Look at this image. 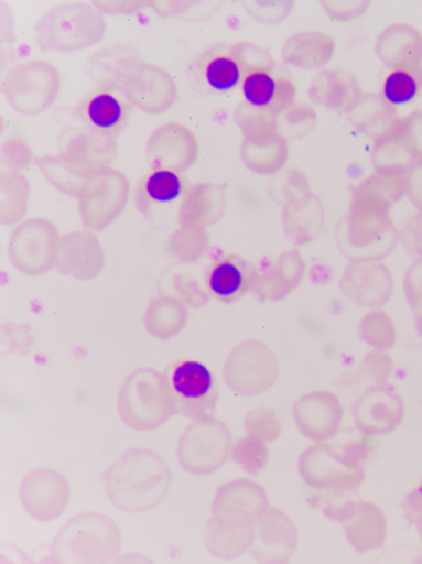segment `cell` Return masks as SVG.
<instances>
[{
	"label": "cell",
	"instance_id": "34",
	"mask_svg": "<svg viewBox=\"0 0 422 564\" xmlns=\"http://www.w3.org/2000/svg\"><path fill=\"white\" fill-rule=\"evenodd\" d=\"M336 50L338 44L333 34L317 29H304L293 32L290 39L285 40L282 45V58L295 68L322 72L333 63Z\"/></svg>",
	"mask_w": 422,
	"mask_h": 564
},
{
	"label": "cell",
	"instance_id": "19",
	"mask_svg": "<svg viewBox=\"0 0 422 564\" xmlns=\"http://www.w3.org/2000/svg\"><path fill=\"white\" fill-rule=\"evenodd\" d=\"M242 106L256 113L282 117L285 109L296 101V85L285 72L271 63L256 64L240 87Z\"/></svg>",
	"mask_w": 422,
	"mask_h": 564
},
{
	"label": "cell",
	"instance_id": "39",
	"mask_svg": "<svg viewBox=\"0 0 422 564\" xmlns=\"http://www.w3.org/2000/svg\"><path fill=\"white\" fill-rule=\"evenodd\" d=\"M31 202V182L20 171H2L0 175V218L2 224L15 226L25 220Z\"/></svg>",
	"mask_w": 422,
	"mask_h": 564
},
{
	"label": "cell",
	"instance_id": "38",
	"mask_svg": "<svg viewBox=\"0 0 422 564\" xmlns=\"http://www.w3.org/2000/svg\"><path fill=\"white\" fill-rule=\"evenodd\" d=\"M378 96L394 109L415 104L422 96V66L389 69L379 85Z\"/></svg>",
	"mask_w": 422,
	"mask_h": 564
},
{
	"label": "cell",
	"instance_id": "53",
	"mask_svg": "<svg viewBox=\"0 0 422 564\" xmlns=\"http://www.w3.org/2000/svg\"><path fill=\"white\" fill-rule=\"evenodd\" d=\"M405 516L413 521L415 525L422 523V480L416 484L415 488L411 489L408 497H405Z\"/></svg>",
	"mask_w": 422,
	"mask_h": 564
},
{
	"label": "cell",
	"instance_id": "18",
	"mask_svg": "<svg viewBox=\"0 0 422 564\" xmlns=\"http://www.w3.org/2000/svg\"><path fill=\"white\" fill-rule=\"evenodd\" d=\"M296 430L314 443H327L340 433L346 408L340 395L328 389L310 390L291 409Z\"/></svg>",
	"mask_w": 422,
	"mask_h": 564
},
{
	"label": "cell",
	"instance_id": "23",
	"mask_svg": "<svg viewBox=\"0 0 422 564\" xmlns=\"http://www.w3.org/2000/svg\"><path fill=\"white\" fill-rule=\"evenodd\" d=\"M340 285L351 301L374 310L391 301L394 276L379 258H355L342 272Z\"/></svg>",
	"mask_w": 422,
	"mask_h": 564
},
{
	"label": "cell",
	"instance_id": "14",
	"mask_svg": "<svg viewBox=\"0 0 422 564\" xmlns=\"http://www.w3.org/2000/svg\"><path fill=\"white\" fill-rule=\"evenodd\" d=\"M132 195L127 173L113 165L90 178L79 195V218L85 229L104 231L119 220Z\"/></svg>",
	"mask_w": 422,
	"mask_h": 564
},
{
	"label": "cell",
	"instance_id": "30",
	"mask_svg": "<svg viewBox=\"0 0 422 564\" xmlns=\"http://www.w3.org/2000/svg\"><path fill=\"white\" fill-rule=\"evenodd\" d=\"M309 95L314 104L331 111L351 115L365 100L366 93L354 74L340 68H325L310 82Z\"/></svg>",
	"mask_w": 422,
	"mask_h": 564
},
{
	"label": "cell",
	"instance_id": "4",
	"mask_svg": "<svg viewBox=\"0 0 422 564\" xmlns=\"http://www.w3.org/2000/svg\"><path fill=\"white\" fill-rule=\"evenodd\" d=\"M389 195L365 178L354 189L344 221V240L357 258H378L394 235V216Z\"/></svg>",
	"mask_w": 422,
	"mask_h": 564
},
{
	"label": "cell",
	"instance_id": "7",
	"mask_svg": "<svg viewBox=\"0 0 422 564\" xmlns=\"http://www.w3.org/2000/svg\"><path fill=\"white\" fill-rule=\"evenodd\" d=\"M237 124L242 132L240 160L259 176H274L290 162V139L280 119L256 113L248 107L237 109Z\"/></svg>",
	"mask_w": 422,
	"mask_h": 564
},
{
	"label": "cell",
	"instance_id": "15",
	"mask_svg": "<svg viewBox=\"0 0 422 564\" xmlns=\"http://www.w3.org/2000/svg\"><path fill=\"white\" fill-rule=\"evenodd\" d=\"M177 413L190 419L213 414L218 402V379L207 364L197 358H181L165 371Z\"/></svg>",
	"mask_w": 422,
	"mask_h": 564
},
{
	"label": "cell",
	"instance_id": "32",
	"mask_svg": "<svg viewBox=\"0 0 422 564\" xmlns=\"http://www.w3.org/2000/svg\"><path fill=\"white\" fill-rule=\"evenodd\" d=\"M192 182L183 171L152 167L133 189V205L141 213H152L160 207L181 203Z\"/></svg>",
	"mask_w": 422,
	"mask_h": 564
},
{
	"label": "cell",
	"instance_id": "50",
	"mask_svg": "<svg viewBox=\"0 0 422 564\" xmlns=\"http://www.w3.org/2000/svg\"><path fill=\"white\" fill-rule=\"evenodd\" d=\"M368 376L374 377V381H387L394 371V360L391 355L385 351H370L365 362Z\"/></svg>",
	"mask_w": 422,
	"mask_h": 564
},
{
	"label": "cell",
	"instance_id": "45",
	"mask_svg": "<svg viewBox=\"0 0 422 564\" xmlns=\"http://www.w3.org/2000/svg\"><path fill=\"white\" fill-rule=\"evenodd\" d=\"M2 160H4V167L8 171L23 173L31 167L32 163L36 162V156L32 152L31 144L26 143L20 133H12L2 143Z\"/></svg>",
	"mask_w": 422,
	"mask_h": 564
},
{
	"label": "cell",
	"instance_id": "52",
	"mask_svg": "<svg viewBox=\"0 0 422 564\" xmlns=\"http://www.w3.org/2000/svg\"><path fill=\"white\" fill-rule=\"evenodd\" d=\"M408 195H410L411 202L422 210V160L413 163L408 173Z\"/></svg>",
	"mask_w": 422,
	"mask_h": 564
},
{
	"label": "cell",
	"instance_id": "46",
	"mask_svg": "<svg viewBox=\"0 0 422 564\" xmlns=\"http://www.w3.org/2000/svg\"><path fill=\"white\" fill-rule=\"evenodd\" d=\"M173 295L178 296L181 301L190 307H202L207 304L208 295L205 283L197 282L196 278L186 276V274H173L170 276V288L165 289Z\"/></svg>",
	"mask_w": 422,
	"mask_h": 564
},
{
	"label": "cell",
	"instance_id": "26",
	"mask_svg": "<svg viewBox=\"0 0 422 564\" xmlns=\"http://www.w3.org/2000/svg\"><path fill=\"white\" fill-rule=\"evenodd\" d=\"M108 256L95 231L79 229L66 232L58 251L57 269L76 280H95L106 269Z\"/></svg>",
	"mask_w": 422,
	"mask_h": 564
},
{
	"label": "cell",
	"instance_id": "9",
	"mask_svg": "<svg viewBox=\"0 0 422 564\" xmlns=\"http://www.w3.org/2000/svg\"><path fill=\"white\" fill-rule=\"evenodd\" d=\"M231 448L234 435L226 422L213 414L194 416L178 437L177 459L190 475L207 477L231 459Z\"/></svg>",
	"mask_w": 422,
	"mask_h": 564
},
{
	"label": "cell",
	"instance_id": "35",
	"mask_svg": "<svg viewBox=\"0 0 422 564\" xmlns=\"http://www.w3.org/2000/svg\"><path fill=\"white\" fill-rule=\"evenodd\" d=\"M226 207V195L213 182H192L178 203V226L208 229Z\"/></svg>",
	"mask_w": 422,
	"mask_h": 564
},
{
	"label": "cell",
	"instance_id": "11",
	"mask_svg": "<svg viewBox=\"0 0 422 564\" xmlns=\"http://www.w3.org/2000/svg\"><path fill=\"white\" fill-rule=\"evenodd\" d=\"M63 88V77L55 64L44 58H31L8 69L2 82V95L8 104L23 115L44 113Z\"/></svg>",
	"mask_w": 422,
	"mask_h": 564
},
{
	"label": "cell",
	"instance_id": "48",
	"mask_svg": "<svg viewBox=\"0 0 422 564\" xmlns=\"http://www.w3.org/2000/svg\"><path fill=\"white\" fill-rule=\"evenodd\" d=\"M322 7L325 8L331 20L351 21L366 15V12L372 8V2H368V0H327V2H323Z\"/></svg>",
	"mask_w": 422,
	"mask_h": 564
},
{
	"label": "cell",
	"instance_id": "37",
	"mask_svg": "<svg viewBox=\"0 0 422 564\" xmlns=\"http://www.w3.org/2000/svg\"><path fill=\"white\" fill-rule=\"evenodd\" d=\"M349 117L354 119L359 132L372 139L374 143L389 135L402 120L398 109L387 106L378 95H366Z\"/></svg>",
	"mask_w": 422,
	"mask_h": 564
},
{
	"label": "cell",
	"instance_id": "22",
	"mask_svg": "<svg viewBox=\"0 0 422 564\" xmlns=\"http://www.w3.org/2000/svg\"><path fill=\"white\" fill-rule=\"evenodd\" d=\"M145 149L151 167L186 173L199 158V139L188 126L171 120L152 130Z\"/></svg>",
	"mask_w": 422,
	"mask_h": 564
},
{
	"label": "cell",
	"instance_id": "36",
	"mask_svg": "<svg viewBox=\"0 0 422 564\" xmlns=\"http://www.w3.org/2000/svg\"><path fill=\"white\" fill-rule=\"evenodd\" d=\"M188 321L190 306H186L178 296L165 289L151 296V301L147 302L145 312H143V325H145L147 333L162 341L177 338L178 334L184 333Z\"/></svg>",
	"mask_w": 422,
	"mask_h": 564
},
{
	"label": "cell",
	"instance_id": "2",
	"mask_svg": "<svg viewBox=\"0 0 422 564\" xmlns=\"http://www.w3.org/2000/svg\"><path fill=\"white\" fill-rule=\"evenodd\" d=\"M171 486V467L158 452L132 446L104 470V489L115 507L143 512L164 501Z\"/></svg>",
	"mask_w": 422,
	"mask_h": 564
},
{
	"label": "cell",
	"instance_id": "51",
	"mask_svg": "<svg viewBox=\"0 0 422 564\" xmlns=\"http://www.w3.org/2000/svg\"><path fill=\"white\" fill-rule=\"evenodd\" d=\"M96 8L101 13H127L136 15L143 8L151 7V2H136V0H125V2H95Z\"/></svg>",
	"mask_w": 422,
	"mask_h": 564
},
{
	"label": "cell",
	"instance_id": "28",
	"mask_svg": "<svg viewBox=\"0 0 422 564\" xmlns=\"http://www.w3.org/2000/svg\"><path fill=\"white\" fill-rule=\"evenodd\" d=\"M306 276V259L299 250H285L258 269L253 293L266 302L290 299Z\"/></svg>",
	"mask_w": 422,
	"mask_h": 564
},
{
	"label": "cell",
	"instance_id": "25",
	"mask_svg": "<svg viewBox=\"0 0 422 564\" xmlns=\"http://www.w3.org/2000/svg\"><path fill=\"white\" fill-rule=\"evenodd\" d=\"M355 416L363 432L374 437L387 435L394 432L405 419V403L394 387L387 381H376L360 394Z\"/></svg>",
	"mask_w": 422,
	"mask_h": 564
},
{
	"label": "cell",
	"instance_id": "21",
	"mask_svg": "<svg viewBox=\"0 0 422 564\" xmlns=\"http://www.w3.org/2000/svg\"><path fill=\"white\" fill-rule=\"evenodd\" d=\"M21 505L34 520L53 521L64 514L69 502L68 478L51 467L26 473L20 486Z\"/></svg>",
	"mask_w": 422,
	"mask_h": 564
},
{
	"label": "cell",
	"instance_id": "17",
	"mask_svg": "<svg viewBox=\"0 0 422 564\" xmlns=\"http://www.w3.org/2000/svg\"><path fill=\"white\" fill-rule=\"evenodd\" d=\"M248 44H224L210 47L196 57V76L203 87L215 95H229L242 87L245 77L256 64Z\"/></svg>",
	"mask_w": 422,
	"mask_h": 564
},
{
	"label": "cell",
	"instance_id": "31",
	"mask_svg": "<svg viewBox=\"0 0 422 564\" xmlns=\"http://www.w3.org/2000/svg\"><path fill=\"white\" fill-rule=\"evenodd\" d=\"M296 542L299 531L293 520L271 505L253 525L250 550L267 561H285L295 552Z\"/></svg>",
	"mask_w": 422,
	"mask_h": 564
},
{
	"label": "cell",
	"instance_id": "27",
	"mask_svg": "<svg viewBox=\"0 0 422 564\" xmlns=\"http://www.w3.org/2000/svg\"><path fill=\"white\" fill-rule=\"evenodd\" d=\"M258 269L235 253L221 256L205 270V288L210 299L234 304L252 293Z\"/></svg>",
	"mask_w": 422,
	"mask_h": 564
},
{
	"label": "cell",
	"instance_id": "3",
	"mask_svg": "<svg viewBox=\"0 0 422 564\" xmlns=\"http://www.w3.org/2000/svg\"><path fill=\"white\" fill-rule=\"evenodd\" d=\"M117 154V139L85 128L69 138L57 154L40 158L45 178L64 194L79 197L93 176L108 170Z\"/></svg>",
	"mask_w": 422,
	"mask_h": 564
},
{
	"label": "cell",
	"instance_id": "44",
	"mask_svg": "<svg viewBox=\"0 0 422 564\" xmlns=\"http://www.w3.org/2000/svg\"><path fill=\"white\" fill-rule=\"evenodd\" d=\"M246 433H252L259 440L274 443L282 433V419L271 408H258L246 414Z\"/></svg>",
	"mask_w": 422,
	"mask_h": 564
},
{
	"label": "cell",
	"instance_id": "1",
	"mask_svg": "<svg viewBox=\"0 0 422 564\" xmlns=\"http://www.w3.org/2000/svg\"><path fill=\"white\" fill-rule=\"evenodd\" d=\"M96 61L101 85L119 90L132 106L145 113L170 111L178 100V85L167 69L147 63L133 51L113 47Z\"/></svg>",
	"mask_w": 422,
	"mask_h": 564
},
{
	"label": "cell",
	"instance_id": "13",
	"mask_svg": "<svg viewBox=\"0 0 422 564\" xmlns=\"http://www.w3.org/2000/svg\"><path fill=\"white\" fill-rule=\"evenodd\" d=\"M278 373L277 352L263 339H245L235 345L224 364L226 383L242 395H258L271 390Z\"/></svg>",
	"mask_w": 422,
	"mask_h": 564
},
{
	"label": "cell",
	"instance_id": "49",
	"mask_svg": "<svg viewBox=\"0 0 422 564\" xmlns=\"http://www.w3.org/2000/svg\"><path fill=\"white\" fill-rule=\"evenodd\" d=\"M400 132H402L403 143L408 144L416 162L422 160V111L402 117Z\"/></svg>",
	"mask_w": 422,
	"mask_h": 564
},
{
	"label": "cell",
	"instance_id": "8",
	"mask_svg": "<svg viewBox=\"0 0 422 564\" xmlns=\"http://www.w3.org/2000/svg\"><path fill=\"white\" fill-rule=\"evenodd\" d=\"M122 544L119 525L109 516L85 512L69 520L57 534L53 557L64 563H101L117 555Z\"/></svg>",
	"mask_w": 422,
	"mask_h": 564
},
{
	"label": "cell",
	"instance_id": "10",
	"mask_svg": "<svg viewBox=\"0 0 422 564\" xmlns=\"http://www.w3.org/2000/svg\"><path fill=\"white\" fill-rule=\"evenodd\" d=\"M299 475L317 494H346L365 477L363 459L355 451H342L331 443H314L299 456Z\"/></svg>",
	"mask_w": 422,
	"mask_h": 564
},
{
	"label": "cell",
	"instance_id": "24",
	"mask_svg": "<svg viewBox=\"0 0 422 564\" xmlns=\"http://www.w3.org/2000/svg\"><path fill=\"white\" fill-rule=\"evenodd\" d=\"M334 518L340 521L346 540L355 552H376L387 540V518L376 502L360 499L342 502L336 507Z\"/></svg>",
	"mask_w": 422,
	"mask_h": 564
},
{
	"label": "cell",
	"instance_id": "6",
	"mask_svg": "<svg viewBox=\"0 0 422 564\" xmlns=\"http://www.w3.org/2000/svg\"><path fill=\"white\" fill-rule=\"evenodd\" d=\"M106 31V18L96 4L66 2L44 13L36 39L45 51H79L100 44Z\"/></svg>",
	"mask_w": 422,
	"mask_h": 564
},
{
	"label": "cell",
	"instance_id": "33",
	"mask_svg": "<svg viewBox=\"0 0 422 564\" xmlns=\"http://www.w3.org/2000/svg\"><path fill=\"white\" fill-rule=\"evenodd\" d=\"M374 50L389 69L422 66V32L411 23L397 21L379 32Z\"/></svg>",
	"mask_w": 422,
	"mask_h": 564
},
{
	"label": "cell",
	"instance_id": "16",
	"mask_svg": "<svg viewBox=\"0 0 422 564\" xmlns=\"http://www.w3.org/2000/svg\"><path fill=\"white\" fill-rule=\"evenodd\" d=\"M284 226L295 246L310 245L322 235L325 210L301 171H290L285 181Z\"/></svg>",
	"mask_w": 422,
	"mask_h": 564
},
{
	"label": "cell",
	"instance_id": "5",
	"mask_svg": "<svg viewBox=\"0 0 422 564\" xmlns=\"http://www.w3.org/2000/svg\"><path fill=\"white\" fill-rule=\"evenodd\" d=\"M119 414L133 430H156L177 413L167 377L154 368L128 373L119 390Z\"/></svg>",
	"mask_w": 422,
	"mask_h": 564
},
{
	"label": "cell",
	"instance_id": "12",
	"mask_svg": "<svg viewBox=\"0 0 422 564\" xmlns=\"http://www.w3.org/2000/svg\"><path fill=\"white\" fill-rule=\"evenodd\" d=\"M63 237L58 227L47 218H25L15 224L10 232L8 256L20 272L39 276L47 270L57 269Z\"/></svg>",
	"mask_w": 422,
	"mask_h": 564
},
{
	"label": "cell",
	"instance_id": "29",
	"mask_svg": "<svg viewBox=\"0 0 422 564\" xmlns=\"http://www.w3.org/2000/svg\"><path fill=\"white\" fill-rule=\"evenodd\" d=\"M77 111L89 130L119 139L130 120V101L117 88L100 85L79 104Z\"/></svg>",
	"mask_w": 422,
	"mask_h": 564
},
{
	"label": "cell",
	"instance_id": "41",
	"mask_svg": "<svg viewBox=\"0 0 422 564\" xmlns=\"http://www.w3.org/2000/svg\"><path fill=\"white\" fill-rule=\"evenodd\" d=\"M359 336L370 351L389 352L398 341L397 321L383 307L368 310L359 321Z\"/></svg>",
	"mask_w": 422,
	"mask_h": 564
},
{
	"label": "cell",
	"instance_id": "42",
	"mask_svg": "<svg viewBox=\"0 0 422 564\" xmlns=\"http://www.w3.org/2000/svg\"><path fill=\"white\" fill-rule=\"evenodd\" d=\"M205 542H207L208 550L216 553V555L231 557V555L242 553L245 550H250L252 529L227 525V523L210 518L207 531H205Z\"/></svg>",
	"mask_w": 422,
	"mask_h": 564
},
{
	"label": "cell",
	"instance_id": "43",
	"mask_svg": "<svg viewBox=\"0 0 422 564\" xmlns=\"http://www.w3.org/2000/svg\"><path fill=\"white\" fill-rule=\"evenodd\" d=\"M231 459L248 477H258L271 462V443L259 440L252 433H245L234 441Z\"/></svg>",
	"mask_w": 422,
	"mask_h": 564
},
{
	"label": "cell",
	"instance_id": "54",
	"mask_svg": "<svg viewBox=\"0 0 422 564\" xmlns=\"http://www.w3.org/2000/svg\"><path fill=\"white\" fill-rule=\"evenodd\" d=\"M419 527H421V536H422V523H421V525H419Z\"/></svg>",
	"mask_w": 422,
	"mask_h": 564
},
{
	"label": "cell",
	"instance_id": "40",
	"mask_svg": "<svg viewBox=\"0 0 422 564\" xmlns=\"http://www.w3.org/2000/svg\"><path fill=\"white\" fill-rule=\"evenodd\" d=\"M210 250L208 229L178 226L165 240V256L175 263H196Z\"/></svg>",
	"mask_w": 422,
	"mask_h": 564
},
{
	"label": "cell",
	"instance_id": "20",
	"mask_svg": "<svg viewBox=\"0 0 422 564\" xmlns=\"http://www.w3.org/2000/svg\"><path fill=\"white\" fill-rule=\"evenodd\" d=\"M271 507L267 489L252 477H240L221 484L213 501V520L227 525L253 529L267 508Z\"/></svg>",
	"mask_w": 422,
	"mask_h": 564
},
{
	"label": "cell",
	"instance_id": "47",
	"mask_svg": "<svg viewBox=\"0 0 422 564\" xmlns=\"http://www.w3.org/2000/svg\"><path fill=\"white\" fill-rule=\"evenodd\" d=\"M282 122L288 126V130H291V132H306L317 122V111L309 101L296 100L280 117V124Z\"/></svg>",
	"mask_w": 422,
	"mask_h": 564
}]
</instances>
